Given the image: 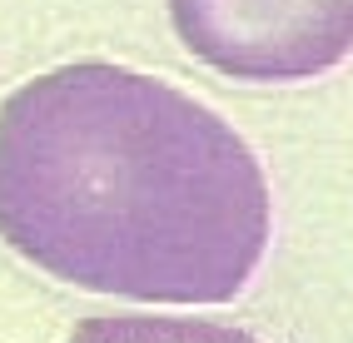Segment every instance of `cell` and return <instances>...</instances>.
<instances>
[{
  "label": "cell",
  "instance_id": "6da1fadb",
  "mask_svg": "<svg viewBox=\"0 0 353 343\" xmlns=\"http://www.w3.org/2000/svg\"><path fill=\"white\" fill-rule=\"evenodd\" d=\"M269 224L249 140L170 80L80 60L0 105V239L70 289L229 304Z\"/></svg>",
  "mask_w": 353,
  "mask_h": 343
},
{
  "label": "cell",
  "instance_id": "3957f363",
  "mask_svg": "<svg viewBox=\"0 0 353 343\" xmlns=\"http://www.w3.org/2000/svg\"><path fill=\"white\" fill-rule=\"evenodd\" d=\"M70 343H259L239 329L199 324V318H154V313H114L90 318Z\"/></svg>",
  "mask_w": 353,
  "mask_h": 343
},
{
  "label": "cell",
  "instance_id": "7a4b0ae2",
  "mask_svg": "<svg viewBox=\"0 0 353 343\" xmlns=\"http://www.w3.org/2000/svg\"><path fill=\"white\" fill-rule=\"evenodd\" d=\"M170 20L194 60L254 85L314 80L353 50V0H170Z\"/></svg>",
  "mask_w": 353,
  "mask_h": 343
}]
</instances>
